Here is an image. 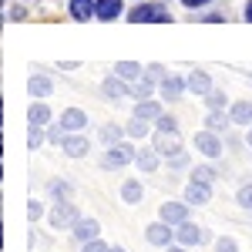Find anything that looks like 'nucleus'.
I'll return each mask as SVG.
<instances>
[{"label":"nucleus","instance_id":"obj_8","mask_svg":"<svg viewBox=\"0 0 252 252\" xmlns=\"http://www.w3.org/2000/svg\"><path fill=\"white\" fill-rule=\"evenodd\" d=\"M101 91H104V97H128V94H135V88H128L125 84V78H118V74H111V78H104V84H101Z\"/></svg>","mask_w":252,"mask_h":252},{"label":"nucleus","instance_id":"obj_18","mask_svg":"<svg viewBox=\"0 0 252 252\" xmlns=\"http://www.w3.org/2000/svg\"><path fill=\"white\" fill-rule=\"evenodd\" d=\"M115 74H118V78H125V81H138V78H141V64H135V61H118Z\"/></svg>","mask_w":252,"mask_h":252},{"label":"nucleus","instance_id":"obj_16","mask_svg":"<svg viewBox=\"0 0 252 252\" xmlns=\"http://www.w3.org/2000/svg\"><path fill=\"white\" fill-rule=\"evenodd\" d=\"M61 148H64V152H67L71 158H81L84 152H88V141H84V138H81L78 131H74V135H67V138H64V145H61Z\"/></svg>","mask_w":252,"mask_h":252},{"label":"nucleus","instance_id":"obj_26","mask_svg":"<svg viewBox=\"0 0 252 252\" xmlns=\"http://www.w3.org/2000/svg\"><path fill=\"white\" fill-rule=\"evenodd\" d=\"M205 101H209V108H212V111H225V104H229L225 91H219V88H212V91L205 94Z\"/></svg>","mask_w":252,"mask_h":252},{"label":"nucleus","instance_id":"obj_43","mask_svg":"<svg viewBox=\"0 0 252 252\" xmlns=\"http://www.w3.org/2000/svg\"><path fill=\"white\" fill-rule=\"evenodd\" d=\"M246 141H249V148H252V128H249V131H246Z\"/></svg>","mask_w":252,"mask_h":252},{"label":"nucleus","instance_id":"obj_2","mask_svg":"<svg viewBox=\"0 0 252 252\" xmlns=\"http://www.w3.org/2000/svg\"><path fill=\"white\" fill-rule=\"evenodd\" d=\"M138 152L128 145V141H118V145H108V155H104V168H121L128 161H135Z\"/></svg>","mask_w":252,"mask_h":252},{"label":"nucleus","instance_id":"obj_4","mask_svg":"<svg viewBox=\"0 0 252 252\" xmlns=\"http://www.w3.org/2000/svg\"><path fill=\"white\" fill-rule=\"evenodd\" d=\"M195 148H198L205 158H219V155H222V141H219V135L209 131V128L195 135Z\"/></svg>","mask_w":252,"mask_h":252},{"label":"nucleus","instance_id":"obj_38","mask_svg":"<svg viewBox=\"0 0 252 252\" xmlns=\"http://www.w3.org/2000/svg\"><path fill=\"white\" fill-rule=\"evenodd\" d=\"M148 78H155V81H165L168 74H165V67H161V64H152V67H148Z\"/></svg>","mask_w":252,"mask_h":252},{"label":"nucleus","instance_id":"obj_29","mask_svg":"<svg viewBox=\"0 0 252 252\" xmlns=\"http://www.w3.org/2000/svg\"><path fill=\"white\" fill-rule=\"evenodd\" d=\"M128 135H131V138H145V135H148V121H141V118H131V125H128Z\"/></svg>","mask_w":252,"mask_h":252},{"label":"nucleus","instance_id":"obj_15","mask_svg":"<svg viewBox=\"0 0 252 252\" xmlns=\"http://www.w3.org/2000/svg\"><path fill=\"white\" fill-rule=\"evenodd\" d=\"M155 148L161 152V155H178L182 148H178V135H165V131H158V138H155Z\"/></svg>","mask_w":252,"mask_h":252},{"label":"nucleus","instance_id":"obj_34","mask_svg":"<svg viewBox=\"0 0 252 252\" xmlns=\"http://www.w3.org/2000/svg\"><path fill=\"white\" fill-rule=\"evenodd\" d=\"M239 205L242 209H252V185H242L239 189Z\"/></svg>","mask_w":252,"mask_h":252},{"label":"nucleus","instance_id":"obj_5","mask_svg":"<svg viewBox=\"0 0 252 252\" xmlns=\"http://www.w3.org/2000/svg\"><path fill=\"white\" fill-rule=\"evenodd\" d=\"M161 222H168V225L189 222V202H165L161 205Z\"/></svg>","mask_w":252,"mask_h":252},{"label":"nucleus","instance_id":"obj_33","mask_svg":"<svg viewBox=\"0 0 252 252\" xmlns=\"http://www.w3.org/2000/svg\"><path fill=\"white\" fill-rule=\"evenodd\" d=\"M215 252H239V246H235V239L222 235V239H215Z\"/></svg>","mask_w":252,"mask_h":252},{"label":"nucleus","instance_id":"obj_20","mask_svg":"<svg viewBox=\"0 0 252 252\" xmlns=\"http://www.w3.org/2000/svg\"><path fill=\"white\" fill-rule=\"evenodd\" d=\"M121 198H125L128 205H135V202H141V182H138V178H128V182L121 185Z\"/></svg>","mask_w":252,"mask_h":252},{"label":"nucleus","instance_id":"obj_44","mask_svg":"<svg viewBox=\"0 0 252 252\" xmlns=\"http://www.w3.org/2000/svg\"><path fill=\"white\" fill-rule=\"evenodd\" d=\"M108 252H125V249H121V246H111V249H108Z\"/></svg>","mask_w":252,"mask_h":252},{"label":"nucleus","instance_id":"obj_1","mask_svg":"<svg viewBox=\"0 0 252 252\" xmlns=\"http://www.w3.org/2000/svg\"><path fill=\"white\" fill-rule=\"evenodd\" d=\"M78 205H71L67 198H61L58 205H54V212H51V222H54V229H74L78 225Z\"/></svg>","mask_w":252,"mask_h":252},{"label":"nucleus","instance_id":"obj_37","mask_svg":"<svg viewBox=\"0 0 252 252\" xmlns=\"http://www.w3.org/2000/svg\"><path fill=\"white\" fill-rule=\"evenodd\" d=\"M40 215H44V209H40V202H31V205H27V219H31V222H37Z\"/></svg>","mask_w":252,"mask_h":252},{"label":"nucleus","instance_id":"obj_6","mask_svg":"<svg viewBox=\"0 0 252 252\" xmlns=\"http://www.w3.org/2000/svg\"><path fill=\"white\" fill-rule=\"evenodd\" d=\"M175 239H178V246H198V242H205V232L192 222H182V225H175Z\"/></svg>","mask_w":252,"mask_h":252},{"label":"nucleus","instance_id":"obj_36","mask_svg":"<svg viewBox=\"0 0 252 252\" xmlns=\"http://www.w3.org/2000/svg\"><path fill=\"white\" fill-rule=\"evenodd\" d=\"M168 165H172V168H185V165H189V155H185V152H178V155L168 158Z\"/></svg>","mask_w":252,"mask_h":252},{"label":"nucleus","instance_id":"obj_17","mask_svg":"<svg viewBox=\"0 0 252 252\" xmlns=\"http://www.w3.org/2000/svg\"><path fill=\"white\" fill-rule=\"evenodd\" d=\"M135 118H141V121H158L161 118V104L158 101H141L135 108Z\"/></svg>","mask_w":252,"mask_h":252},{"label":"nucleus","instance_id":"obj_19","mask_svg":"<svg viewBox=\"0 0 252 252\" xmlns=\"http://www.w3.org/2000/svg\"><path fill=\"white\" fill-rule=\"evenodd\" d=\"M205 125H209V131L219 135V131H225V128L232 125V115H225V111H212V115L205 118Z\"/></svg>","mask_w":252,"mask_h":252},{"label":"nucleus","instance_id":"obj_39","mask_svg":"<svg viewBox=\"0 0 252 252\" xmlns=\"http://www.w3.org/2000/svg\"><path fill=\"white\" fill-rule=\"evenodd\" d=\"M51 192L58 195V198H64V195L71 192V189H67V182H51Z\"/></svg>","mask_w":252,"mask_h":252},{"label":"nucleus","instance_id":"obj_23","mask_svg":"<svg viewBox=\"0 0 252 252\" xmlns=\"http://www.w3.org/2000/svg\"><path fill=\"white\" fill-rule=\"evenodd\" d=\"M51 88H54V84H51V78H44V74H34V78H31V94L34 97H47Z\"/></svg>","mask_w":252,"mask_h":252},{"label":"nucleus","instance_id":"obj_24","mask_svg":"<svg viewBox=\"0 0 252 252\" xmlns=\"http://www.w3.org/2000/svg\"><path fill=\"white\" fill-rule=\"evenodd\" d=\"M31 125H37V128H44L47 121H51V108L47 104H31Z\"/></svg>","mask_w":252,"mask_h":252},{"label":"nucleus","instance_id":"obj_9","mask_svg":"<svg viewBox=\"0 0 252 252\" xmlns=\"http://www.w3.org/2000/svg\"><path fill=\"white\" fill-rule=\"evenodd\" d=\"M71 232H74V239L84 246V242H91V239L101 235V225H97V219H78V225H74Z\"/></svg>","mask_w":252,"mask_h":252},{"label":"nucleus","instance_id":"obj_7","mask_svg":"<svg viewBox=\"0 0 252 252\" xmlns=\"http://www.w3.org/2000/svg\"><path fill=\"white\" fill-rule=\"evenodd\" d=\"M209 198H212L209 182H195V178H192V182L185 185V202H189V205H205Z\"/></svg>","mask_w":252,"mask_h":252},{"label":"nucleus","instance_id":"obj_42","mask_svg":"<svg viewBox=\"0 0 252 252\" xmlns=\"http://www.w3.org/2000/svg\"><path fill=\"white\" fill-rule=\"evenodd\" d=\"M246 20H252V0L246 3Z\"/></svg>","mask_w":252,"mask_h":252},{"label":"nucleus","instance_id":"obj_21","mask_svg":"<svg viewBox=\"0 0 252 252\" xmlns=\"http://www.w3.org/2000/svg\"><path fill=\"white\" fill-rule=\"evenodd\" d=\"M121 14V0H97V17L101 20H115Z\"/></svg>","mask_w":252,"mask_h":252},{"label":"nucleus","instance_id":"obj_30","mask_svg":"<svg viewBox=\"0 0 252 252\" xmlns=\"http://www.w3.org/2000/svg\"><path fill=\"white\" fill-rule=\"evenodd\" d=\"M158 131H165V135H178L175 118H172V115H161V118H158Z\"/></svg>","mask_w":252,"mask_h":252},{"label":"nucleus","instance_id":"obj_3","mask_svg":"<svg viewBox=\"0 0 252 252\" xmlns=\"http://www.w3.org/2000/svg\"><path fill=\"white\" fill-rule=\"evenodd\" d=\"M145 239H148L152 246L168 249V246L175 242V225H168V222H152V225L145 229Z\"/></svg>","mask_w":252,"mask_h":252},{"label":"nucleus","instance_id":"obj_13","mask_svg":"<svg viewBox=\"0 0 252 252\" xmlns=\"http://www.w3.org/2000/svg\"><path fill=\"white\" fill-rule=\"evenodd\" d=\"M182 91H185V81H182V78L168 74V78L161 81V97H168V101H178V97H182Z\"/></svg>","mask_w":252,"mask_h":252},{"label":"nucleus","instance_id":"obj_22","mask_svg":"<svg viewBox=\"0 0 252 252\" xmlns=\"http://www.w3.org/2000/svg\"><path fill=\"white\" fill-rule=\"evenodd\" d=\"M232 125H249L252 121V104L249 101H239V104H232Z\"/></svg>","mask_w":252,"mask_h":252},{"label":"nucleus","instance_id":"obj_11","mask_svg":"<svg viewBox=\"0 0 252 252\" xmlns=\"http://www.w3.org/2000/svg\"><path fill=\"white\" fill-rule=\"evenodd\" d=\"M185 88H189L192 94H209V91H212V81H209L205 71H192V74L185 78Z\"/></svg>","mask_w":252,"mask_h":252},{"label":"nucleus","instance_id":"obj_27","mask_svg":"<svg viewBox=\"0 0 252 252\" xmlns=\"http://www.w3.org/2000/svg\"><path fill=\"white\" fill-rule=\"evenodd\" d=\"M121 135H125V131H121V125H104V128H101V138H104L108 145H118Z\"/></svg>","mask_w":252,"mask_h":252},{"label":"nucleus","instance_id":"obj_10","mask_svg":"<svg viewBox=\"0 0 252 252\" xmlns=\"http://www.w3.org/2000/svg\"><path fill=\"white\" fill-rule=\"evenodd\" d=\"M88 125V115L81 111V108H67V111H61V128L64 131H81Z\"/></svg>","mask_w":252,"mask_h":252},{"label":"nucleus","instance_id":"obj_32","mask_svg":"<svg viewBox=\"0 0 252 252\" xmlns=\"http://www.w3.org/2000/svg\"><path fill=\"white\" fill-rule=\"evenodd\" d=\"M40 141H44V131H40L37 125H31V131H27V145H31V152L40 148Z\"/></svg>","mask_w":252,"mask_h":252},{"label":"nucleus","instance_id":"obj_28","mask_svg":"<svg viewBox=\"0 0 252 252\" xmlns=\"http://www.w3.org/2000/svg\"><path fill=\"white\" fill-rule=\"evenodd\" d=\"M152 88H155V78H148V74L138 78L135 81V97H148V94H152Z\"/></svg>","mask_w":252,"mask_h":252},{"label":"nucleus","instance_id":"obj_12","mask_svg":"<svg viewBox=\"0 0 252 252\" xmlns=\"http://www.w3.org/2000/svg\"><path fill=\"white\" fill-rule=\"evenodd\" d=\"M71 17L74 20L97 17V0H71Z\"/></svg>","mask_w":252,"mask_h":252},{"label":"nucleus","instance_id":"obj_25","mask_svg":"<svg viewBox=\"0 0 252 252\" xmlns=\"http://www.w3.org/2000/svg\"><path fill=\"white\" fill-rule=\"evenodd\" d=\"M128 20H135V24H148V20H155V7H148V3H138L135 10H131V17Z\"/></svg>","mask_w":252,"mask_h":252},{"label":"nucleus","instance_id":"obj_41","mask_svg":"<svg viewBox=\"0 0 252 252\" xmlns=\"http://www.w3.org/2000/svg\"><path fill=\"white\" fill-rule=\"evenodd\" d=\"M168 252H189V246H168Z\"/></svg>","mask_w":252,"mask_h":252},{"label":"nucleus","instance_id":"obj_35","mask_svg":"<svg viewBox=\"0 0 252 252\" xmlns=\"http://www.w3.org/2000/svg\"><path fill=\"white\" fill-rule=\"evenodd\" d=\"M108 249H111V246H104L101 239H91V242H84V246H81V252H108Z\"/></svg>","mask_w":252,"mask_h":252},{"label":"nucleus","instance_id":"obj_14","mask_svg":"<svg viewBox=\"0 0 252 252\" xmlns=\"http://www.w3.org/2000/svg\"><path fill=\"white\" fill-rule=\"evenodd\" d=\"M158 155H161L158 148H141L138 158H135V165L141 168V172H155V168H158Z\"/></svg>","mask_w":252,"mask_h":252},{"label":"nucleus","instance_id":"obj_31","mask_svg":"<svg viewBox=\"0 0 252 252\" xmlns=\"http://www.w3.org/2000/svg\"><path fill=\"white\" fill-rule=\"evenodd\" d=\"M192 178H195V182H209V185H212V178H215V168H209V165H198V168L192 172Z\"/></svg>","mask_w":252,"mask_h":252},{"label":"nucleus","instance_id":"obj_40","mask_svg":"<svg viewBox=\"0 0 252 252\" xmlns=\"http://www.w3.org/2000/svg\"><path fill=\"white\" fill-rule=\"evenodd\" d=\"M182 3H185V7H192V10H195V7H202V3H209V0H182Z\"/></svg>","mask_w":252,"mask_h":252}]
</instances>
